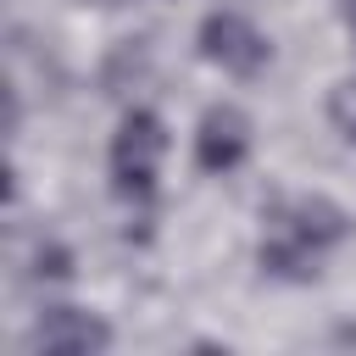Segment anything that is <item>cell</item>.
I'll return each mask as SVG.
<instances>
[{"label":"cell","instance_id":"6da1fadb","mask_svg":"<svg viewBox=\"0 0 356 356\" xmlns=\"http://www.w3.org/2000/svg\"><path fill=\"white\" fill-rule=\"evenodd\" d=\"M261 267L278 273V278H312L317 261L345 239V211L323 195H289V200H273L267 217H261Z\"/></svg>","mask_w":356,"mask_h":356},{"label":"cell","instance_id":"7a4b0ae2","mask_svg":"<svg viewBox=\"0 0 356 356\" xmlns=\"http://www.w3.org/2000/svg\"><path fill=\"white\" fill-rule=\"evenodd\" d=\"M167 156V134L150 111H128L117 139H111V178H117V195L122 200H150L156 189V167Z\"/></svg>","mask_w":356,"mask_h":356},{"label":"cell","instance_id":"3957f363","mask_svg":"<svg viewBox=\"0 0 356 356\" xmlns=\"http://www.w3.org/2000/svg\"><path fill=\"white\" fill-rule=\"evenodd\" d=\"M200 56L217 61L222 72L234 78H256L267 61H273V44L256 33V22H245L239 11H211L200 22Z\"/></svg>","mask_w":356,"mask_h":356},{"label":"cell","instance_id":"277c9868","mask_svg":"<svg viewBox=\"0 0 356 356\" xmlns=\"http://www.w3.org/2000/svg\"><path fill=\"white\" fill-rule=\"evenodd\" d=\"M33 350H50V356H89V350H106L111 345V328L89 312H72V306H50L33 334H28Z\"/></svg>","mask_w":356,"mask_h":356},{"label":"cell","instance_id":"5b68a950","mask_svg":"<svg viewBox=\"0 0 356 356\" xmlns=\"http://www.w3.org/2000/svg\"><path fill=\"white\" fill-rule=\"evenodd\" d=\"M245 150H250V117L239 106H211L195 134V161L206 172H228L245 161Z\"/></svg>","mask_w":356,"mask_h":356},{"label":"cell","instance_id":"8992f818","mask_svg":"<svg viewBox=\"0 0 356 356\" xmlns=\"http://www.w3.org/2000/svg\"><path fill=\"white\" fill-rule=\"evenodd\" d=\"M328 122L356 145V78H345V83H334V95H328Z\"/></svg>","mask_w":356,"mask_h":356},{"label":"cell","instance_id":"52a82bcc","mask_svg":"<svg viewBox=\"0 0 356 356\" xmlns=\"http://www.w3.org/2000/svg\"><path fill=\"white\" fill-rule=\"evenodd\" d=\"M345 17H350V28H356V0H350V11H345Z\"/></svg>","mask_w":356,"mask_h":356}]
</instances>
